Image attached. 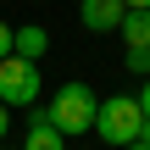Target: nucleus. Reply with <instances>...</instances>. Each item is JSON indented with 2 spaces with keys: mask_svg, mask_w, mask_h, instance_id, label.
Segmentation results:
<instances>
[{
  "mask_svg": "<svg viewBox=\"0 0 150 150\" xmlns=\"http://www.w3.org/2000/svg\"><path fill=\"white\" fill-rule=\"evenodd\" d=\"M22 150H67V139L56 134V122L45 111H33L28 117V134H22Z\"/></svg>",
  "mask_w": 150,
  "mask_h": 150,
  "instance_id": "423d86ee",
  "label": "nucleus"
},
{
  "mask_svg": "<svg viewBox=\"0 0 150 150\" xmlns=\"http://www.w3.org/2000/svg\"><path fill=\"white\" fill-rule=\"evenodd\" d=\"M39 89H45L39 61H22V56H6L0 61V100L11 111H33L39 106Z\"/></svg>",
  "mask_w": 150,
  "mask_h": 150,
  "instance_id": "7ed1b4c3",
  "label": "nucleus"
},
{
  "mask_svg": "<svg viewBox=\"0 0 150 150\" xmlns=\"http://www.w3.org/2000/svg\"><path fill=\"white\" fill-rule=\"evenodd\" d=\"M95 134H100L106 145H134V139H150V122H145L139 95H111V100H100Z\"/></svg>",
  "mask_w": 150,
  "mask_h": 150,
  "instance_id": "f257e3e1",
  "label": "nucleus"
},
{
  "mask_svg": "<svg viewBox=\"0 0 150 150\" xmlns=\"http://www.w3.org/2000/svg\"><path fill=\"white\" fill-rule=\"evenodd\" d=\"M6 134H11V106L0 100V139H6Z\"/></svg>",
  "mask_w": 150,
  "mask_h": 150,
  "instance_id": "1a4fd4ad",
  "label": "nucleus"
},
{
  "mask_svg": "<svg viewBox=\"0 0 150 150\" xmlns=\"http://www.w3.org/2000/svg\"><path fill=\"white\" fill-rule=\"evenodd\" d=\"M50 50V33L39 28V22H22L17 33H11V56H22V61H39Z\"/></svg>",
  "mask_w": 150,
  "mask_h": 150,
  "instance_id": "0eeeda50",
  "label": "nucleus"
},
{
  "mask_svg": "<svg viewBox=\"0 0 150 150\" xmlns=\"http://www.w3.org/2000/svg\"><path fill=\"white\" fill-rule=\"evenodd\" d=\"M45 117L56 122V134H95V117H100V100L89 83H61L56 100L45 106Z\"/></svg>",
  "mask_w": 150,
  "mask_h": 150,
  "instance_id": "f03ea898",
  "label": "nucleus"
},
{
  "mask_svg": "<svg viewBox=\"0 0 150 150\" xmlns=\"http://www.w3.org/2000/svg\"><path fill=\"white\" fill-rule=\"evenodd\" d=\"M122 6H128V11H150V0H122Z\"/></svg>",
  "mask_w": 150,
  "mask_h": 150,
  "instance_id": "9d476101",
  "label": "nucleus"
},
{
  "mask_svg": "<svg viewBox=\"0 0 150 150\" xmlns=\"http://www.w3.org/2000/svg\"><path fill=\"white\" fill-rule=\"evenodd\" d=\"M122 150H150V139H134V145H122Z\"/></svg>",
  "mask_w": 150,
  "mask_h": 150,
  "instance_id": "f8f14e48",
  "label": "nucleus"
},
{
  "mask_svg": "<svg viewBox=\"0 0 150 150\" xmlns=\"http://www.w3.org/2000/svg\"><path fill=\"white\" fill-rule=\"evenodd\" d=\"M117 33L128 39V56H122V67H128V72H145V67H150V11H128Z\"/></svg>",
  "mask_w": 150,
  "mask_h": 150,
  "instance_id": "20e7f679",
  "label": "nucleus"
},
{
  "mask_svg": "<svg viewBox=\"0 0 150 150\" xmlns=\"http://www.w3.org/2000/svg\"><path fill=\"white\" fill-rule=\"evenodd\" d=\"M122 17H128L122 0H78V22H83L89 33H117Z\"/></svg>",
  "mask_w": 150,
  "mask_h": 150,
  "instance_id": "39448f33",
  "label": "nucleus"
},
{
  "mask_svg": "<svg viewBox=\"0 0 150 150\" xmlns=\"http://www.w3.org/2000/svg\"><path fill=\"white\" fill-rule=\"evenodd\" d=\"M11 33H17V28H11V22H0V61L11 56Z\"/></svg>",
  "mask_w": 150,
  "mask_h": 150,
  "instance_id": "6e6552de",
  "label": "nucleus"
},
{
  "mask_svg": "<svg viewBox=\"0 0 150 150\" xmlns=\"http://www.w3.org/2000/svg\"><path fill=\"white\" fill-rule=\"evenodd\" d=\"M139 106H145V122H150V83H145V95H139Z\"/></svg>",
  "mask_w": 150,
  "mask_h": 150,
  "instance_id": "9b49d317",
  "label": "nucleus"
}]
</instances>
